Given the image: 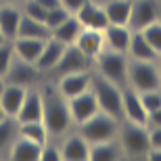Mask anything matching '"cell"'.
<instances>
[{"instance_id":"6da1fadb","label":"cell","mask_w":161,"mask_h":161,"mask_svg":"<svg viewBox=\"0 0 161 161\" xmlns=\"http://www.w3.org/2000/svg\"><path fill=\"white\" fill-rule=\"evenodd\" d=\"M42 94V121L46 125V130L50 136H61L69 130V125L73 124L71 113H69V105L67 98L59 92V88L54 86H44L40 88Z\"/></svg>"},{"instance_id":"7a4b0ae2","label":"cell","mask_w":161,"mask_h":161,"mask_svg":"<svg viewBox=\"0 0 161 161\" xmlns=\"http://www.w3.org/2000/svg\"><path fill=\"white\" fill-rule=\"evenodd\" d=\"M90 90L94 94L96 103L101 111L113 115L117 119L124 117V107H121V88L115 82L107 80L101 73H92V82H90Z\"/></svg>"},{"instance_id":"3957f363","label":"cell","mask_w":161,"mask_h":161,"mask_svg":"<svg viewBox=\"0 0 161 161\" xmlns=\"http://www.w3.org/2000/svg\"><path fill=\"white\" fill-rule=\"evenodd\" d=\"M130 59V57H128ZM128 84L136 92L161 88V71L157 61H128Z\"/></svg>"},{"instance_id":"277c9868","label":"cell","mask_w":161,"mask_h":161,"mask_svg":"<svg viewBox=\"0 0 161 161\" xmlns=\"http://www.w3.org/2000/svg\"><path fill=\"white\" fill-rule=\"evenodd\" d=\"M117 128H119V119L113 115L98 111L90 119H86L84 124H80V134H82L90 144L103 142V140H111L117 136Z\"/></svg>"},{"instance_id":"5b68a950","label":"cell","mask_w":161,"mask_h":161,"mask_svg":"<svg viewBox=\"0 0 161 161\" xmlns=\"http://www.w3.org/2000/svg\"><path fill=\"white\" fill-rule=\"evenodd\" d=\"M121 149H124L125 157H144L147 151L151 149L149 140V128L142 124H128L121 128Z\"/></svg>"},{"instance_id":"8992f818","label":"cell","mask_w":161,"mask_h":161,"mask_svg":"<svg viewBox=\"0 0 161 161\" xmlns=\"http://www.w3.org/2000/svg\"><path fill=\"white\" fill-rule=\"evenodd\" d=\"M96 69L101 75H105L107 80L115 82L117 86H121L124 82H128V54L115 53V50H103L96 57Z\"/></svg>"},{"instance_id":"52a82bcc","label":"cell","mask_w":161,"mask_h":161,"mask_svg":"<svg viewBox=\"0 0 161 161\" xmlns=\"http://www.w3.org/2000/svg\"><path fill=\"white\" fill-rule=\"evenodd\" d=\"M159 17H161L159 0H132V15L128 27L132 31H140L147 25L159 21Z\"/></svg>"},{"instance_id":"ba28073f","label":"cell","mask_w":161,"mask_h":161,"mask_svg":"<svg viewBox=\"0 0 161 161\" xmlns=\"http://www.w3.org/2000/svg\"><path fill=\"white\" fill-rule=\"evenodd\" d=\"M90 61L92 59H88L75 44H67L65 50H63V54H61L59 63L50 69V73L57 75V78H63V75H67V73L86 71V69H90Z\"/></svg>"},{"instance_id":"9c48e42d","label":"cell","mask_w":161,"mask_h":161,"mask_svg":"<svg viewBox=\"0 0 161 161\" xmlns=\"http://www.w3.org/2000/svg\"><path fill=\"white\" fill-rule=\"evenodd\" d=\"M40 73L42 71L34 63L19 59L17 54H15V59H13L11 67H8V71L4 73L2 80H4V84H17V86H23V88H31L38 82Z\"/></svg>"},{"instance_id":"30bf717a","label":"cell","mask_w":161,"mask_h":161,"mask_svg":"<svg viewBox=\"0 0 161 161\" xmlns=\"http://www.w3.org/2000/svg\"><path fill=\"white\" fill-rule=\"evenodd\" d=\"M67 105H69V113H71L73 124H78V125L84 124L86 119H90L94 113L101 111L94 94H92V90H86V92H82V94H78V96L67 98Z\"/></svg>"},{"instance_id":"8fae6325","label":"cell","mask_w":161,"mask_h":161,"mask_svg":"<svg viewBox=\"0 0 161 161\" xmlns=\"http://www.w3.org/2000/svg\"><path fill=\"white\" fill-rule=\"evenodd\" d=\"M121 107H124V117L132 124H142L147 125V109L142 105L140 92H136L134 88H124L121 90Z\"/></svg>"},{"instance_id":"7c38bea8","label":"cell","mask_w":161,"mask_h":161,"mask_svg":"<svg viewBox=\"0 0 161 161\" xmlns=\"http://www.w3.org/2000/svg\"><path fill=\"white\" fill-rule=\"evenodd\" d=\"M90 82H92V73H90V69H86V71L67 73V75L59 78L57 88L65 98H71V96H78L86 90H90Z\"/></svg>"},{"instance_id":"4fadbf2b","label":"cell","mask_w":161,"mask_h":161,"mask_svg":"<svg viewBox=\"0 0 161 161\" xmlns=\"http://www.w3.org/2000/svg\"><path fill=\"white\" fill-rule=\"evenodd\" d=\"M75 46L82 50L88 59L94 61L98 54L105 50V36H103L101 30H90V27H84L82 31H80L78 40L73 42Z\"/></svg>"},{"instance_id":"5bb4252c","label":"cell","mask_w":161,"mask_h":161,"mask_svg":"<svg viewBox=\"0 0 161 161\" xmlns=\"http://www.w3.org/2000/svg\"><path fill=\"white\" fill-rule=\"evenodd\" d=\"M103 36H105V48L128 54V46L132 40V30L128 25H107L103 30Z\"/></svg>"},{"instance_id":"9a60e30c","label":"cell","mask_w":161,"mask_h":161,"mask_svg":"<svg viewBox=\"0 0 161 161\" xmlns=\"http://www.w3.org/2000/svg\"><path fill=\"white\" fill-rule=\"evenodd\" d=\"M75 17L80 19V23H82L84 27H90V30H101L103 31L109 25V19H107V15H105V8H103L101 4L92 2V0H88V2L75 13Z\"/></svg>"},{"instance_id":"2e32d148","label":"cell","mask_w":161,"mask_h":161,"mask_svg":"<svg viewBox=\"0 0 161 161\" xmlns=\"http://www.w3.org/2000/svg\"><path fill=\"white\" fill-rule=\"evenodd\" d=\"M65 46H67V44H63V42H59L57 38L50 36L46 42H44L42 53L38 54L36 67L40 69L42 73H48L57 63H59V59H61V54H63V50H65Z\"/></svg>"},{"instance_id":"e0dca14e","label":"cell","mask_w":161,"mask_h":161,"mask_svg":"<svg viewBox=\"0 0 161 161\" xmlns=\"http://www.w3.org/2000/svg\"><path fill=\"white\" fill-rule=\"evenodd\" d=\"M27 90L30 88H23V86H17V84H4V90L0 94V107L8 117H17Z\"/></svg>"},{"instance_id":"ac0fdd59","label":"cell","mask_w":161,"mask_h":161,"mask_svg":"<svg viewBox=\"0 0 161 161\" xmlns=\"http://www.w3.org/2000/svg\"><path fill=\"white\" fill-rule=\"evenodd\" d=\"M61 159H67V161L90 159V142L82 136V134L67 136L65 142L61 144Z\"/></svg>"},{"instance_id":"d6986e66","label":"cell","mask_w":161,"mask_h":161,"mask_svg":"<svg viewBox=\"0 0 161 161\" xmlns=\"http://www.w3.org/2000/svg\"><path fill=\"white\" fill-rule=\"evenodd\" d=\"M42 94L40 90H27V94L23 98V105L19 109V113L15 119L19 124L23 121H42Z\"/></svg>"},{"instance_id":"ffe728a7","label":"cell","mask_w":161,"mask_h":161,"mask_svg":"<svg viewBox=\"0 0 161 161\" xmlns=\"http://www.w3.org/2000/svg\"><path fill=\"white\" fill-rule=\"evenodd\" d=\"M128 57L134 61H157L159 59V54L147 42L142 31H132V40H130V46H128Z\"/></svg>"},{"instance_id":"44dd1931","label":"cell","mask_w":161,"mask_h":161,"mask_svg":"<svg viewBox=\"0 0 161 161\" xmlns=\"http://www.w3.org/2000/svg\"><path fill=\"white\" fill-rule=\"evenodd\" d=\"M121 157H125L124 149L115 138L90 144V159L92 161H115V159H121Z\"/></svg>"},{"instance_id":"7402d4cb","label":"cell","mask_w":161,"mask_h":161,"mask_svg":"<svg viewBox=\"0 0 161 161\" xmlns=\"http://www.w3.org/2000/svg\"><path fill=\"white\" fill-rule=\"evenodd\" d=\"M40 151L42 144L34 142L30 138L17 136L11 144V151H8V157L17 161H27V159H40Z\"/></svg>"},{"instance_id":"603a6c76","label":"cell","mask_w":161,"mask_h":161,"mask_svg":"<svg viewBox=\"0 0 161 161\" xmlns=\"http://www.w3.org/2000/svg\"><path fill=\"white\" fill-rule=\"evenodd\" d=\"M109 19V25H128L132 15V0H109L103 6Z\"/></svg>"},{"instance_id":"cb8c5ba5","label":"cell","mask_w":161,"mask_h":161,"mask_svg":"<svg viewBox=\"0 0 161 161\" xmlns=\"http://www.w3.org/2000/svg\"><path fill=\"white\" fill-rule=\"evenodd\" d=\"M53 36V31L48 30V25L44 21L31 19L27 15H21L19 21V30H17V38H38V40H48Z\"/></svg>"},{"instance_id":"d4e9b609","label":"cell","mask_w":161,"mask_h":161,"mask_svg":"<svg viewBox=\"0 0 161 161\" xmlns=\"http://www.w3.org/2000/svg\"><path fill=\"white\" fill-rule=\"evenodd\" d=\"M23 13L15 8V6H0V31L8 42H13L17 38L19 21H21Z\"/></svg>"},{"instance_id":"484cf974","label":"cell","mask_w":161,"mask_h":161,"mask_svg":"<svg viewBox=\"0 0 161 161\" xmlns=\"http://www.w3.org/2000/svg\"><path fill=\"white\" fill-rule=\"evenodd\" d=\"M46 40H38V38H15L13 40V48H15V54L23 61H30L36 65L38 54L42 53V46H44Z\"/></svg>"},{"instance_id":"4316f807","label":"cell","mask_w":161,"mask_h":161,"mask_svg":"<svg viewBox=\"0 0 161 161\" xmlns=\"http://www.w3.org/2000/svg\"><path fill=\"white\" fill-rule=\"evenodd\" d=\"M82 30H84V25L80 23V19L75 17V15H69L59 27L53 30V38H57V40L63 42V44H73V42L78 40Z\"/></svg>"},{"instance_id":"83f0119b","label":"cell","mask_w":161,"mask_h":161,"mask_svg":"<svg viewBox=\"0 0 161 161\" xmlns=\"http://www.w3.org/2000/svg\"><path fill=\"white\" fill-rule=\"evenodd\" d=\"M19 136L30 138L38 144H46L50 134H48L44 121H23V124H19Z\"/></svg>"},{"instance_id":"f1b7e54d","label":"cell","mask_w":161,"mask_h":161,"mask_svg":"<svg viewBox=\"0 0 161 161\" xmlns=\"http://www.w3.org/2000/svg\"><path fill=\"white\" fill-rule=\"evenodd\" d=\"M19 136V121L15 117H8L6 115L4 119H0V151L8 147L11 149L13 140Z\"/></svg>"},{"instance_id":"f546056e","label":"cell","mask_w":161,"mask_h":161,"mask_svg":"<svg viewBox=\"0 0 161 161\" xmlns=\"http://www.w3.org/2000/svg\"><path fill=\"white\" fill-rule=\"evenodd\" d=\"M140 31H142V36L147 38V42L155 48V53L161 57V21H155V23L147 25V27L140 30Z\"/></svg>"},{"instance_id":"4dcf8cb0","label":"cell","mask_w":161,"mask_h":161,"mask_svg":"<svg viewBox=\"0 0 161 161\" xmlns=\"http://www.w3.org/2000/svg\"><path fill=\"white\" fill-rule=\"evenodd\" d=\"M71 13L65 11L63 6H54V8H50V11H46V19H44V23L48 25V30L53 31L54 27H59L63 21H65L67 17H69Z\"/></svg>"},{"instance_id":"1f68e13d","label":"cell","mask_w":161,"mask_h":161,"mask_svg":"<svg viewBox=\"0 0 161 161\" xmlns=\"http://www.w3.org/2000/svg\"><path fill=\"white\" fill-rule=\"evenodd\" d=\"M13 59H15V48H13V42H4L0 44V80L4 78V73L8 71Z\"/></svg>"},{"instance_id":"d6a6232c","label":"cell","mask_w":161,"mask_h":161,"mask_svg":"<svg viewBox=\"0 0 161 161\" xmlns=\"http://www.w3.org/2000/svg\"><path fill=\"white\" fill-rule=\"evenodd\" d=\"M140 98H142V105L149 111H155L161 107V88L159 90H147V92H140Z\"/></svg>"},{"instance_id":"836d02e7","label":"cell","mask_w":161,"mask_h":161,"mask_svg":"<svg viewBox=\"0 0 161 161\" xmlns=\"http://www.w3.org/2000/svg\"><path fill=\"white\" fill-rule=\"evenodd\" d=\"M21 13L27 15V17H31V19H38V21H44V19H46V8L40 6L36 0H27Z\"/></svg>"},{"instance_id":"e575fe53","label":"cell","mask_w":161,"mask_h":161,"mask_svg":"<svg viewBox=\"0 0 161 161\" xmlns=\"http://www.w3.org/2000/svg\"><path fill=\"white\" fill-rule=\"evenodd\" d=\"M40 159L42 161H59L61 159V149L53 147V144H42V151H40Z\"/></svg>"},{"instance_id":"d590c367","label":"cell","mask_w":161,"mask_h":161,"mask_svg":"<svg viewBox=\"0 0 161 161\" xmlns=\"http://www.w3.org/2000/svg\"><path fill=\"white\" fill-rule=\"evenodd\" d=\"M86 2H88V0H61V6H63L65 11H69L71 15H75Z\"/></svg>"},{"instance_id":"8d00e7d4","label":"cell","mask_w":161,"mask_h":161,"mask_svg":"<svg viewBox=\"0 0 161 161\" xmlns=\"http://www.w3.org/2000/svg\"><path fill=\"white\" fill-rule=\"evenodd\" d=\"M147 128H161V107L155 111H149L147 117Z\"/></svg>"},{"instance_id":"74e56055","label":"cell","mask_w":161,"mask_h":161,"mask_svg":"<svg viewBox=\"0 0 161 161\" xmlns=\"http://www.w3.org/2000/svg\"><path fill=\"white\" fill-rule=\"evenodd\" d=\"M151 147H161V128H149Z\"/></svg>"},{"instance_id":"f35d334b","label":"cell","mask_w":161,"mask_h":161,"mask_svg":"<svg viewBox=\"0 0 161 161\" xmlns=\"http://www.w3.org/2000/svg\"><path fill=\"white\" fill-rule=\"evenodd\" d=\"M40 6H44L46 11H50V8H54V6H61V0H36Z\"/></svg>"},{"instance_id":"ab89813d","label":"cell","mask_w":161,"mask_h":161,"mask_svg":"<svg viewBox=\"0 0 161 161\" xmlns=\"http://www.w3.org/2000/svg\"><path fill=\"white\" fill-rule=\"evenodd\" d=\"M4 42H8V40H6V38L2 36V31H0V44H4Z\"/></svg>"},{"instance_id":"60d3db41","label":"cell","mask_w":161,"mask_h":161,"mask_svg":"<svg viewBox=\"0 0 161 161\" xmlns=\"http://www.w3.org/2000/svg\"><path fill=\"white\" fill-rule=\"evenodd\" d=\"M2 90H4V80H0V94H2Z\"/></svg>"},{"instance_id":"b9f144b4","label":"cell","mask_w":161,"mask_h":161,"mask_svg":"<svg viewBox=\"0 0 161 161\" xmlns=\"http://www.w3.org/2000/svg\"><path fill=\"white\" fill-rule=\"evenodd\" d=\"M4 117H6V113L2 111V107H0V119H4Z\"/></svg>"},{"instance_id":"7bdbcfd3","label":"cell","mask_w":161,"mask_h":161,"mask_svg":"<svg viewBox=\"0 0 161 161\" xmlns=\"http://www.w3.org/2000/svg\"><path fill=\"white\" fill-rule=\"evenodd\" d=\"M157 65H159V71H161V57H159V59H157Z\"/></svg>"}]
</instances>
